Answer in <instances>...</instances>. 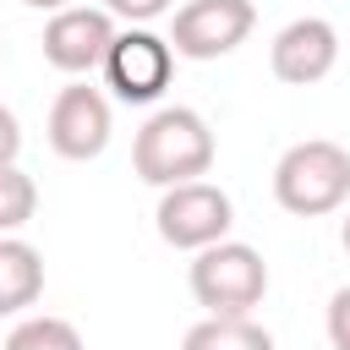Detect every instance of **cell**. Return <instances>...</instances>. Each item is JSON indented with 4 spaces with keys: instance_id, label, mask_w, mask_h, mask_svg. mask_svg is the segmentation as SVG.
Listing matches in <instances>:
<instances>
[{
    "instance_id": "8992f818",
    "label": "cell",
    "mask_w": 350,
    "mask_h": 350,
    "mask_svg": "<svg viewBox=\"0 0 350 350\" xmlns=\"http://www.w3.org/2000/svg\"><path fill=\"white\" fill-rule=\"evenodd\" d=\"M257 27L252 0H186L170 16V49L180 60H224Z\"/></svg>"
},
{
    "instance_id": "5bb4252c",
    "label": "cell",
    "mask_w": 350,
    "mask_h": 350,
    "mask_svg": "<svg viewBox=\"0 0 350 350\" xmlns=\"http://www.w3.org/2000/svg\"><path fill=\"white\" fill-rule=\"evenodd\" d=\"M170 5H175V0H104V11H109V16H126L131 27H148V22L164 16Z\"/></svg>"
},
{
    "instance_id": "5b68a950",
    "label": "cell",
    "mask_w": 350,
    "mask_h": 350,
    "mask_svg": "<svg viewBox=\"0 0 350 350\" xmlns=\"http://www.w3.org/2000/svg\"><path fill=\"white\" fill-rule=\"evenodd\" d=\"M98 71H104V82H109L115 98H126V104H153V98H164L170 77H175V49H170V38H159L153 27H126V33L115 27Z\"/></svg>"
},
{
    "instance_id": "9a60e30c",
    "label": "cell",
    "mask_w": 350,
    "mask_h": 350,
    "mask_svg": "<svg viewBox=\"0 0 350 350\" xmlns=\"http://www.w3.org/2000/svg\"><path fill=\"white\" fill-rule=\"evenodd\" d=\"M16 153H22V120L0 104V170H5V164H16Z\"/></svg>"
},
{
    "instance_id": "277c9868",
    "label": "cell",
    "mask_w": 350,
    "mask_h": 350,
    "mask_svg": "<svg viewBox=\"0 0 350 350\" xmlns=\"http://www.w3.org/2000/svg\"><path fill=\"white\" fill-rule=\"evenodd\" d=\"M153 224H159L164 246H175V252H202V246H213V241L230 235L235 202H230L224 186H213V180L197 175V180H180V186H164V191H159Z\"/></svg>"
},
{
    "instance_id": "e0dca14e",
    "label": "cell",
    "mask_w": 350,
    "mask_h": 350,
    "mask_svg": "<svg viewBox=\"0 0 350 350\" xmlns=\"http://www.w3.org/2000/svg\"><path fill=\"white\" fill-rule=\"evenodd\" d=\"M22 5H33V11H66V5H77V0H22Z\"/></svg>"
},
{
    "instance_id": "9c48e42d",
    "label": "cell",
    "mask_w": 350,
    "mask_h": 350,
    "mask_svg": "<svg viewBox=\"0 0 350 350\" xmlns=\"http://www.w3.org/2000/svg\"><path fill=\"white\" fill-rule=\"evenodd\" d=\"M268 66H273V77L290 82V88L323 82V77L339 66V27H334L328 16H295L290 27L273 33Z\"/></svg>"
},
{
    "instance_id": "4fadbf2b",
    "label": "cell",
    "mask_w": 350,
    "mask_h": 350,
    "mask_svg": "<svg viewBox=\"0 0 350 350\" xmlns=\"http://www.w3.org/2000/svg\"><path fill=\"white\" fill-rule=\"evenodd\" d=\"M33 213H38V186H33V175L16 170V164H5V170H0V235H16Z\"/></svg>"
},
{
    "instance_id": "ba28073f",
    "label": "cell",
    "mask_w": 350,
    "mask_h": 350,
    "mask_svg": "<svg viewBox=\"0 0 350 350\" xmlns=\"http://www.w3.org/2000/svg\"><path fill=\"white\" fill-rule=\"evenodd\" d=\"M115 38V16L104 5H66V11H49L44 22V60L66 77H93L104 66V49Z\"/></svg>"
},
{
    "instance_id": "2e32d148",
    "label": "cell",
    "mask_w": 350,
    "mask_h": 350,
    "mask_svg": "<svg viewBox=\"0 0 350 350\" xmlns=\"http://www.w3.org/2000/svg\"><path fill=\"white\" fill-rule=\"evenodd\" d=\"M345 312H350V290H334V301H328V339H334V350H350Z\"/></svg>"
},
{
    "instance_id": "6da1fadb",
    "label": "cell",
    "mask_w": 350,
    "mask_h": 350,
    "mask_svg": "<svg viewBox=\"0 0 350 350\" xmlns=\"http://www.w3.org/2000/svg\"><path fill=\"white\" fill-rule=\"evenodd\" d=\"M213 153L219 148H213L208 120L197 109H186V104H164V109H153L142 120V131L131 142V170H137V180H148V186L164 191V186L208 175Z\"/></svg>"
},
{
    "instance_id": "8fae6325",
    "label": "cell",
    "mask_w": 350,
    "mask_h": 350,
    "mask_svg": "<svg viewBox=\"0 0 350 350\" xmlns=\"http://www.w3.org/2000/svg\"><path fill=\"white\" fill-rule=\"evenodd\" d=\"M180 350H273V334L252 317H202L186 328Z\"/></svg>"
},
{
    "instance_id": "ac0fdd59",
    "label": "cell",
    "mask_w": 350,
    "mask_h": 350,
    "mask_svg": "<svg viewBox=\"0 0 350 350\" xmlns=\"http://www.w3.org/2000/svg\"><path fill=\"white\" fill-rule=\"evenodd\" d=\"M0 60H5V49H0Z\"/></svg>"
},
{
    "instance_id": "52a82bcc",
    "label": "cell",
    "mask_w": 350,
    "mask_h": 350,
    "mask_svg": "<svg viewBox=\"0 0 350 350\" xmlns=\"http://www.w3.org/2000/svg\"><path fill=\"white\" fill-rule=\"evenodd\" d=\"M109 131H115V115H109V98L93 88V82H71L55 93L49 104V120H44V137L60 159L71 164H88L109 148Z\"/></svg>"
},
{
    "instance_id": "3957f363",
    "label": "cell",
    "mask_w": 350,
    "mask_h": 350,
    "mask_svg": "<svg viewBox=\"0 0 350 350\" xmlns=\"http://www.w3.org/2000/svg\"><path fill=\"white\" fill-rule=\"evenodd\" d=\"M186 284H191V295L208 317H252L268 295V262H262L257 246L224 235V241H213L191 257Z\"/></svg>"
},
{
    "instance_id": "7c38bea8",
    "label": "cell",
    "mask_w": 350,
    "mask_h": 350,
    "mask_svg": "<svg viewBox=\"0 0 350 350\" xmlns=\"http://www.w3.org/2000/svg\"><path fill=\"white\" fill-rule=\"evenodd\" d=\"M5 350H88V345H82V334H77L66 317L38 312V317H22V323L5 334Z\"/></svg>"
},
{
    "instance_id": "7a4b0ae2",
    "label": "cell",
    "mask_w": 350,
    "mask_h": 350,
    "mask_svg": "<svg viewBox=\"0 0 350 350\" xmlns=\"http://www.w3.org/2000/svg\"><path fill=\"white\" fill-rule=\"evenodd\" d=\"M350 197V153L328 137H306L273 164V202L295 219H323Z\"/></svg>"
},
{
    "instance_id": "30bf717a",
    "label": "cell",
    "mask_w": 350,
    "mask_h": 350,
    "mask_svg": "<svg viewBox=\"0 0 350 350\" xmlns=\"http://www.w3.org/2000/svg\"><path fill=\"white\" fill-rule=\"evenodd\" d=\"M44 295V257L22 235H0V317L27 312Z\"/></svg>"
}]
</instances>
